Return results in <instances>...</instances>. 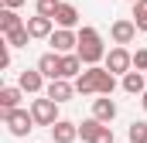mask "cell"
<instances>
[{"label": "cell", "instance_id": "obj_19", "mask_svg": "<svg viewBox=\"0 0 147 143\" xmlns=\"http://www.w3.org/2000/svg\"><path fill=\"white\" fill-rule=\"evenodd\" d=\"M96 82H99V96H113V89H116V75L106 72V65L96 68Z\"/></svg>", "mask_w": 147, "mask_h": 143}, {"label": "cell", "instance_id": "obj_27", "mask_svg": "<svg viewBox=\"0 0 147 143\" xmlns=\"http://www.w3.org/2000/svg\"><path fill=\"white\" fill-rule=\"evenodd\" d=\"M0 68H10V44L0 41Z\"/></svg>", "mask_w": 147, "mask_h": 143}, {"label": "cell", "instance_id": "obj_4", "mask_svg": "<svg viewBox=\"0 0 147 143\" xmlns=\"http://www.w3.org/2000/svg\"><path fill=\"white\" fill-rule=\"evenodd\" d=\"M51 51L55 55H75L79 51V31H65V27H55V34L48 37Z\"/></svg>", "mask_w": 147, "mask_h": 143}, {"label": "cell", "instance_id": "obj_16", "mask_svg": "<svg viewBox=\"0 0 147 143\" xmlns=\"http://www.w3.org/2000/svg\"><path fill=\"white\" fill-rule=\"evenodd\" d=\"M55 24L65 27V31H75V24H79V10H75L72 3H62V7L55 10Z\"/></svg>", "mask_w": 147, "mask_h": 143}, {"label": "cell", "instance_id": "obj_22", "mask_svg": "<svg viewBox=\"0 0 147 143\" xmlns=\"http://www.w3.org/2000/svg\"><path fill=\"white\" fill-rule=\"evenodd\" d=\"M3 41H7L10 48H28V44H31V31L21 27V31H14V34H3Z\"/></svg>", "mask_w": 147, "mask_h": 143}, {"label": "cell", "instance_id": "obj_15", "mask_svg": "<svg viewBox=\"0 0 147 143\" xmlns=\"http://www.w3.org/2000/svg\"><path fill=\"white\" fill-rule=\"evenodd\" d=\"M21 85H3L0 89V112H10V109H21Z\"/></svg>", "mask_w": 147, "mask_h": 143}, {"label": "cell", "instance_id": "obj_7", "mask_svg": "<svg viewBox=\"0 0 147 143\" xmlns=\"http://www.w3.org/2000/svg\"><path fill=\"white\" fill-rule=\"evenodd\" d=\"M17 85H21L24 96H41V92L48 89V85H45V75H41L38 68H24L21 78H17Z\"/></svg>", "mask_w": 147, "mask_h": 143}, {"label": "cell", "instance_id": "obj_6", "mask_svg": "<svg viewBox=\"0 0 147 143\" xmlns=\"http://www.w3.org/2000/svg\"><path fill=\"white\" fill-rule=\"evenodd\" d=\"M103 65H106V72H113V75H127V72H134V55H130L127 48H113Z\"/></svg>", "mask_w": 147, "mask_h": 143}, {"label": "cell", "instance_id": "obj_23", "mask_svg": "<svg viewBox=\"0 0 147 143\" xmlns=\"http://www.w3.org/2000/svg\"><path fill=\"white\" fill-rule=\"evenodd\" d=\"M134 24H137V31L147 34V0H137L134 3Z\"/></svg>", "mask_w": 147, "mask_h": 143}, {"label": "cell", "instance_id": "obj_26", "mask_svg": "<svg viewBox=\"0 0 147 143\" xmlns=\"http://www.w3.org/2000/svg\"><path fill=\"white\" fill-rule=\"evenodd\" d=\"M92 143H116V136H113V130H110V126H103V130L96 133V140H92Z\"/></svg>", "mask_w": 147, "mask_h": 143}, {"label": "cell", "instance_id": "obj_21", "mask_svg": "<svg viewBox=\"0 0 147 143\" xmlns=\"http://www.w3.org/2000/svg\"><path fill=\"white\" fill-rule=\"evenodd\" d=\"M127 140H130V143H147V123H144V119H134V123H130Z\"/></svg>", "mask_w": 147, "mask_h": 143}, {"label": "cell", "instance_id": "obj_10", "mask_svg": "<svg viewBox=\"0 0 147 143\" xmlns=\"http://www.w3.org/2000/svg\"><path fill=\"white\" fill-rule=\"evenodd\" d=\"M51 140H55V143H75V140H79V123L58 119V123L51 126Z\"/></svg>", "mask_w": 147, "mask_h": 143}, {"label": "cell", "instance_id": "obj_20", "mask_svg": "<svg viewBox=\"0 0 147 143\" xmlns=\"http://www.w3.org/2000/svg\"><path fill=\"white\" fill-rule=\"evenodd\" d=\"M103 126H106V123H99V119H86V123H79V136H82L86 143H92L96 133H99Z\"/></svg>", "mask_w": 147, "mask_h": 143}, {"label": "cell", "instance_id": "obj_1", "mask_svg": "<svg viewBox=\"0 0 147 143\" xmlns=\"http://www.w3.org/2000/svg\"><path fill=\"white\" fill-rule=\"evenodd\" d=\"M79 58H82V65L86 68H96L99 61H106V48H103V37H99V31L96 27H79V51H75Z\"/></svg>", "mask_w": 147, "mask_h": 143}, {"label": "cell", "instance_id": "obj_11", "mask_svg": "<svg viewBox=\"0 0 147 143\" xmlns=\"http://www.w3.org/2000/svg\"><path fill=\"white\" fill-rule=\"evenodd\" d=\"M92 119H99V123H106V126L116 119V102H113L110 96H99V99H92Z\"/></svg>", "mask_w": 147, "mask_h": 143}, {"label": "cell", "instance_id": "obj_18", "mask_svg": "<svg viewBox=\"0 0 147 143\" xmlns=\"http://www.w3.org/2000/svg\"><path fill=\"white\" fill-rule=\"evenodd\" d=\"M82 58H79V55H62V78H69V82H72V78H79V75H82Z\"/></svg>", "mask_w": 147, "mask_h": 143}, {"label": "cell", "instance_id": "obj_13", "mask_svg": "<svg viewBox=\"0 0 147 143\" xmlns=\"http://www.w3.org/2000/svg\"><path fill=\"white\" fill-rule=\"evenodd\" d=\"M99 68V65H96ZM96 68H86L75 78V92L79 96H99V82H96Z\"/></svg>", "mask_w": 147, "mask_h": 143}, {"label": "cell", "instance_id": "obj_5", "mask_svg": "<svg viewBox=\"0 0 147 143\" xmlns=\"http://www.w3.org/2000/svg\"><path fill=\"white\" fill-rule=\"evenodd\" d=\"M110 37H113L116 48L130 44V41L137 37V24H134V17H120V21H113V24H110Z\"/></svg>", "mask_w": 147, "mask_h": 143}, {"label": "cell", "instance_id": "obj_24", "mask_svg": "<svg viewBox=\"0 0 147 143\" xmlns=\"http://www.w3.org/2000/svg\"><path fill=\"white\" fill-rule=\"evenodd\" d=\"M58 7H62V0H38V14L48 17V21H55V10Z\"/></svg>", "mask_w": 147, "mask_h": 143}, {"label": "cell", "instance_id": "obj_30", "mask_svg": "<svg viewBox=\"0 0 147 143\" xmlns=\"http://www.w3.org/2000/svg\"><path fill=\"white\" fill-rule=\"evenodd\" d=\"M130 3H137V0H130Z\"/></svg>", "mask_w": 147, "mask_h": 143}, {"label": "cell", "instance_id": "obj_29", "mask_svg": "<svg viewBox=\"0 0 147 143\" xmlns=\"http://www.w3.org/2000/svg\"><path fill=\"white\" fill-rule=\"evenodd\" d=\"M140 106H144V112H147V92H144V96H140Z\"/></svg>", "mask_w": 147, "mask_h": 143}, {"label": "cell", "instance_id": "obj_28", "mask_svg": "<svg viewBox=\"0 0 147 143\" xmlns=\"http://www.w3.org/2000/svg\"><path fill=\"white\" fill-rule=\"evenodd\" d=\"M24 3H28V0H3V7H7V10H17V7H24Z\"/></svg>", "mask_w": 147, "mask_h": 143}, {"label": "cell", "instance_id": "obj_8", "mask_svg": "<svg viewBox=\"0 0 147 143\" xmlns=\"http://www.w3.org/2000/svg\"><path fill=\"white\" fill-rule=\"evenodd\" d=\"M45 96L51 99V102H69L75 96V82H69V78H55V82H48V89H45Z\"/></svg>", "mask_w": 147, "mask_h": 143}, {"label": "cell", "instance_id": "obj_17", "mask_svg": "<svg viewBox=\"0 0 147 143\" xmlns=\"http://www.w3.org/2000/svg\"><path fill=\"white\" fill-rule=\"evenodd\" d=\"M24 27V21L17 17V10H0V34H14V31H21Z\"/></svg>", "mask_w": 147, "mask_h": 143}, {"label": "cell", "instance_id": "obj_25", "mask_svg": "<svg viewBox=\"0 0 147 143\" xmlns=\"http://www.w3.org/2000/svg\"><path fill=\"white\" fill-rule=\"evenodd\" d=\"M134 68L147 75V48H137V51H134Z\"/></svg>", "mask_w": 147, "mask_h": 143}, {"label": "cell", "instance_id": "obj_2", "mask_svg": "<svg viewBox=\"0 0 147 143\" xmlns=\"http://www.w3.org/2000/svg\"><path fill=\"white\" fill-rule=\"evenodd\" d=\"M0 116H3V126L10 130V136H28L34 130L31 109H10V112H0Z\"/></svg>", "mask_w": 147, "mask_h": 143}, {"label": "cell", "instance_id": "obj_14", "mask_svg": "<svg viewBox=\"0 0 147 143\" xmlns=\"http://www.w3.org/2000/svg\"><path fill=\"white\" fill-rule=\"evenodd\" d=\"M123 92H130V96H144L147 92V75L144 72H127V75H123Z\"/></svg>", "mask_w": 147, "mask_h": 143}, {"label": "cell", "instance_id": "obj_12", "mask_svg": "<svg viewBox=\"0 0 147 143\" xmlns=\"http://www.w3.org/2000/svg\"><path fill=\"white\" fill-rule=\"evenodd\" d=\"M24 27L31 31V37H51V34H55V21H48V17H41V14L28 17Z\"/></svg>", "mask_w": 147, "mask_h": 143}, {"label": "cell", "instance_id": "obj_3", "mask_svg": "<svg viewBox=\"0 0 147 143\" xmlns=\"http://www.w3.org/2000/svg\"><path fill=\"white\" fill-rule=\"evenodd\" d=\"M31 116H34V126H55L58 123V102H51L48 96H38L31 102Z\"/></svg>", "mask_w": 147, "mask_h": 143}, {"label": "cell", "instance_id": "obj_9", "mask_svg": "<svg viewBox=\"0 0 147 143\" xmlns=\"http://www.w3.org/2000/svg\"><path fill=\"white\" fill-rule=\"evenodd\" d=\"M38 72H41L48 82L62 78V55H55V51H45V55L38 58Z\"/></svg>", "mask_w": 147, "mask_h": 143}]
</instances>
